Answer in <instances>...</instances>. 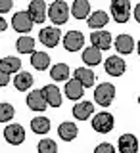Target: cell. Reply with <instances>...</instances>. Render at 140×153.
Segmentation results:
<instances>
[{"label":"cell","instance_id":"11","mask_svg":"<svg viewBox=\"0 0 140 153\" xmlns=\"http://www.w3.org/2000/svg\"><path fill=\"white\" fill-rule=\"evenodd\" d=\"M40 92H42V98H44L46 105H50V107H60L61 105V94H60V90H58V86L46 84Z\"/></svg>","mask_w":140,"mask_h":153},{"label":"cell","instance_id":"30","mask_svg":"<svg viewBox=\"0 0 140 153\" xmlns=\"http://www.w3.org/2000/svg\"><path fill=\"white\" fill-rule=\"evenodd\" d=\"M38 153H58V146L54 140H48V138H42L38 142Z\"/></svg>","mask_w":140,"mask_h":153},{"label":"cell","instance_id":"26","mask_svg":"<svg viewBox=\"0 0 140 153\" xmlns=\"http://www.w3.org/2000/svg\"><path fill=\"white\" fill-rule=\"evenodd\" d=\"M16 48H17L19 54H33L35 52V38L33 36H19Z\"/></svg>","mask_w":140,"mask_h":153},{"label":"cell","instance_id":"1","mask_svg":"<svg viewBox=\"0 0 140 153\" xmlns=\"http://www.w3.org/2000/svg\"><path fill=\"white\" fill-rule=\"evenodd\" d=\"M46 17H50L54 25H64V23H67V17H69V8H67L64 0H56L54 4H50Z\"/></svg>","mask_w":140,"mask_h":153},{"label":"cell","instance_id":"8","mask_svg":"<svg viewBox=\"0 0 140 153\" xmlns=\"http://www.w3.org/2000/svg\"><path fill=\"white\" fill-rule=\"evenodd\" d=\"M12 27H13V31L19 33V35L29 33L33 29V21H31V17H29V13L27 12H17L16 16L12 17Z\"/></svg>","mask_w":140,"mask_h":153},{"label":"cell","instance_id":"25","mask_svg":"<svg viewBox=\"0 0 140 153\" xmlns=\"http://www.w3.org/2000/svg\"><path fill=\"white\" fill-rule=\"evenodd\" d=\"M115 48H117L119 54H131V52L134 50V40H133V36H129V35H119L117 38H115Z\"/></svg>","mask_w":140,"mask_h":153},{"label":"cell","instance_id":"23","mask_svg":"<svg viewBox=\"0 0 140 153\" xmlns=\"http://www.w3.org/2000/svg\"><path fill=\"white\" fill-rule=\"evenodd\" d=\"M13 84H16V88L19 92H25V90H29L33 86V75L27 73V71H19V73H16Z\"/></svg>","mask_w":140,"mask_h":153},{"label":"cell","instance_id":"33","mask_svg":"<svg viewBox=\"0 0 140 153\" xmlns=\"http://www.w3.org/2000/svg\"><path fill=\"white\" fill-rule=\"evenodd\" d=\"M8 82H10V75L0 71V88H2V86H8Z\"/></svg>","mask_w":140,"mask_h":153},{"label":"cell","instance_id":"35","mask_svg":"<svg viewBox=\"0 0 140 153\" xmlns=\"http://www.w3.org/2000/svg\"><path fill=\"white\" fill-rule=\"evenodd\" d=\"M134 19H136V21L140 19V8H138V6L134 8Z\"/></svg>","mask_w":140,"mask_h":153},{"label":"cell","instance_id":"29","mask_svg":"<svg viewBox=\"0 0 140 153\" xmlns=\"http://www.w3.org/2000/svg\"><path fill=\"white\" fill-rule=\"evenodd\" d=\"M13 115H16V111H13V105L0 103V123H10L13 119Z\"/></svg>","mask_w":140,"mask_h":153},{"label":"cell","instance_id":"22","mask_svg":"<svg viewBox=\"0 0 140 153\" xmlns=\"http://www.w3.org/2000/svg\"><path fill=\"white\" fill-rule=\"evenodd\" d=\"M31 65L37 71H46L50 67V56L46 52H33L31 54Z\"/></svg>","mask_w":140,"mask_h":153},{"label":"cell","instance_id":"21","mask_svg":"<svg viewBox=\"0 0 140 153\" xmlns=\"http://www.w3.org/2000/svg\"><path fill=\"white\" fill-rule=\"evenodd\" d=\"M83 86H81L79 82H77V80L75 79H71V80H65V90H64V92H65V96H67V100H75V102H77V100H81V98H83Z\"/></svg>","mask_w":140,"mask_h":153},{"label":"cell","instance_id":"32","mask_svg":"<svg viewBox=\"0 0 140 153\" xmlns=\"http://www.w3.org/2000/svg\"><path fill=\"white\" fill-rule=\"evenodd\" d=\"M12 6H13L12 0H0V13L10 12V10H12Z\"/></svg>","mask_w":140,"mask_h":153},{"label":"cell","instance_id":"19","mask_svg":"<svg viewBox=\"0 0 140 153\" xmlns=\"http://www.w3.org/2000/svg\"><path fill=\"white\" fill-rule=\"evenodd\" d=\"M86 19H88V27H90V29H96V31H98V29H102V27L108 25L109 16L104 12V10H98V12L90 13V16L86 17Z\"/></svg>","mask_w":140,"mask_h":153},{"label":"cell","instance_id":"27","mask_svg":"<svg viewBox=\"0 0 140 153\" xmlns=\"http://www.w3.org/2000/svg\"><path fill=\"white\" fill-rule=\"evenodd\" d=\"M69 73L71 71H69V65L67 63H56L54 67H52V71H50V76L60 82V80H67Z\"/></svg>","mask_w":140,"mask_h":153},{"label":"cell","instance_id":"9","mask_svg":"<svg viewBox=\"0 0 140 153\" xmlns=\"http://www.w3.org/2000/svg\"><path fill=\"white\" fill-rule=\"evenodd\" d=\"M27 13L33 23H42L46 19V4L42 0H33L27 8Z\"/></svg>","mask_w":140,"mask_h":153},{"label":"cell","instance_id":"15","mask_svg":"<svg viewBox=\"0 0 140 153\" xmlns=\"http://www.w3.org/2000/svg\"><path fill=\"white\" fill-rule=\"evenodd\" d=\"M27 107L33 109V111H44L48 107L44 98H42V92L40 90H33V92H29L27 96Z\"/></svg>","mask_w":140,"mask_h":153},{"label":"cell","instance_id":"28","mask_svg":"<svg viewBox=\"0 0 140 153\" xmlns=\"http://www.w3.org/2000/svg\"><path fill=\"white\" fill-rule=\"evenodd\" d=\"M31 130L35 134H46L50 130V121L46 117H37L31 121Z\"/></svg>","mask_w":140,"mask_h":153},{"label":"cell","instance_id":"14","mask_svg":"<svg viewBox=\"0 0 140 153\" xmlns=\"http://www.w3.org/2000/svg\"><path fill=\"white\" fill-rule=\"evenodd\" d=\"M117 149H119V153H136L138 151L136 136H133V134H123V136L119 138Z\"/></svg>","mask_w":140,"mask_h":153},{"label":"cell","instance_id":"16","mask_svg":"<svg viewBox=\"0 0 140 153\" xmlns=\"http://www.w3.org/2000/svg\"><path fill=\"white\" fill-rule=\"evenodd\" d=\"M77 132H79L77 124L75 123H69V121L61 123L60 126H58V134H60V138L64 142H73L75 138H77Z\"/></svg>","mask_w":140,"mask_h":153},{"label":"cell","instance_id":"17","mask_svg":"<svg viewBox=\"0 0 140 153\" xmlns=\"http://www.w3.org/2000/svg\"><path fill=\"white\" fill-rule=\"evenodd\" d=\"M92 113H94V105L90 102H79L73 105V117L77 121H86Z\"/></svg>","mask_w":140,"mask_h":153},{"label":"cell","instance_id":"31","mask_svg":"<svg viewBox=\"0 0 140 153\" xmlns=\"http://www.w3.org/2000/svg\"><path fill=\"white\" fill-rule=\"evenodd\" d=\"M94 153H115V147L112 143H100V146H96Z\"/></svg>","mask_w":140,"mask_h":153},{"label":"cell","instance_id":"3","mask_svg":"<svg viewBox=\"0 0 140 153\" xmlns=\"http://www.w3.org/2000/svg\"><path fill=\"white\" fill-rule=\"evenodd\" d=\"M113 126H115V119H113V115L108 113V111H100L92 117V128L100 134L112 132Z\"/></svg>","mask_w":140,"mask_h":153},{"label":"cell","instance_id":"4","mask_svg":"<svg viewBox=\"0 0 140 153\" xmlns=\"http://www.w3.org/2000/svg\"><path fill=\"white\" fill-rule=\"evenodd\" d=\"M112 13H113V21L127 23L129 16H131V2L129 0H113L112 2Z\"/></svg>","mask_w":140,"mask_h":153},{"label":"cell","instance_id":"12","mask_svg":"<svg viewBox=\"0 0 140 153\" xmlns=\"http://www.w3.org/2000/svg\"><path fill=\"white\" fill-rule=\"evenodd\" d=\"M90 42H92L94 48H98L100 52L112 48V35L108 31H92L90 35Z\"/></svg>","mask_w":140,"mask_h":153},{"label":"cell","instance_id":"24","mask_svg":"<svg viewBox=\"0 0 140 153\" xmlns=\"http://www.w3.org/2000/svg\"><path fill=\"white\" fill-rule=\"evenodd\" d=\"M83 61H85L88 67L98 65L100 61H102V52H100L98 48H94V46L85 48V50H83Z\"/></svg>","mask_w":140,"mask_h":153},{"label":"cell","instance_id":"5","mask_svg":"<svg viewBox=\"0 0 140 153\" xmlns=\"http://www.w3.org/2000/svg\"><path fill=\"white\" fill-rule=\"evenodd\" d=\"M4 138H6V142L12 143V146H21L23 140H25V130H23V126L17 124V123L8 124V126L4 128Z\"/></svg>","mask_w":140,"mask_h":153},{"label":"cell","instance_id":"13","mask_svg":"<svg viewBox=\"0 0 140 153\" xmlns=\"http://www.w3.org/2000/svg\"><path fill=\"white\" fill-rule=\"evenodd\" d=\"M73 79H75L81 86H83V88H90V86H94L96 75L88 69V67H79V69H75Z\"/></svg>","mask_w":140,"mask_h":153},{"label":"cell","instance_id":"18","mask_svg":"<svg viewBox=\"0 0 140 153\" xmlns=\"http://www.w3.org/2000/svg\"><path fill=\"white\" fill-rule=\"evenodd\" d=\"M0 71L6 75H12V73H19L21 71V61L13 56H8V57H2L0 59Z\"/></svg>","mask_w":140,"mask_h":153},{"label":"cell","instance_id":"10","mask_svg":"<svg viewBox=\"0 0 140 153\" xmlns=\"http://www.w3.org/2000/svg\"><path fill=\"white\" fill-rule=\"evenodd\" d=\"M106 73H108L109 76H121L125 73V69H127V65H125V61L121 59V57H117V56H112V57H108L106 59Z\"/></svg>","mask_w":140,"mask_h":153},{"label":"cell","instance_id":"2","mask_svg":"<svg viewBox=\"0 0 140 153\" xmlns=\"http://www.w3.org/2000/svg\"><path fill=\"white\" fill-rule=\"evenodd\" d=\"M115 98V86L112 82H102L94 90V100L98 102L100 107H109Z\"/></svg>","mask_w":140,"mask_h":153},{"label":"cell","instance_id":"34","mask_svg":"<svg viewBox=\"0 0 140 153\" xmlns=\"http://www.w3.org/2000/svg\"><path fill=\"white\" fill-rule=\"evenodd\" d=\"M6 29H8V21H6V19H4L2 16H0V33L6 31Z\"/></svg>","mask_w":140,"mask_h":153},{"label":"cell","instance_id":"20","mask_svg":"<svg viewBox=\"0 0 140 153\" xmlns=\"http://www.w3.org/2000/svg\"><path fill=\"white\" fill-rule=\"evenodd\" d=\"M69 12H71V16L77 17V19L88 17L90 16V4H88V0H75Z\"/></svg>","mask_w":140,"mask_h":153},{"label":"cell","instance_id":"7","mask_svg":"<svg viewBox=\"0 0 140 153\" xmlns=\"http://www.w3.org/2000/svg\"><path fill=\"white\" fill-rule=\"evenodd\" d=\"M85 46V36L81 31H69L64 36V48L67 52H79Z\"/></svg>","mask_w":140,"mask_h":153},{"label":"cell","instance_id":"6","mask_svg":"<svg viewBox=\"0 0 140 153\" xmlns=\"http://www.w3.org/2000/svg\"><path fill=\"white\" fill-rule=\"evenodd\" d=\"M61 38V31L58 27H44L38 33V40L42 42L46 48H54Z\"/></svg>","mask_w":140,"mask_h":153}]
</instances>
